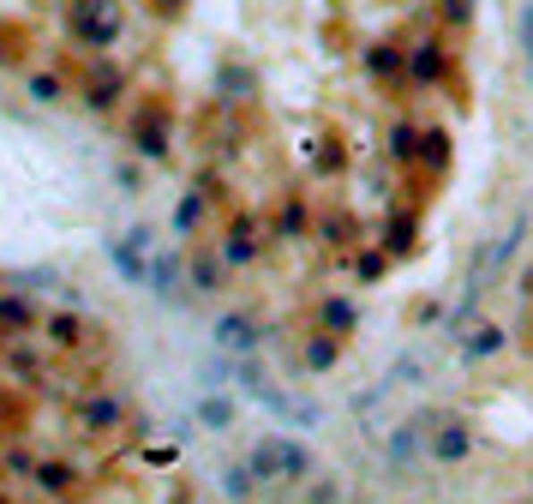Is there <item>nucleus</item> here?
I'll return each instance as SVG.
<instances>
[{
    "label": "nucleus",
    "instance_id": "nucleus-10",
    "mask_svg": "<svg viewBox=\"0 0 533 504\" xmlns=\"http://www.w3.org/2000/svg\"><path fill=\"white\" fill-rule=\"evenodd\" d=\"M324 324L330 330H354V301H330L324 306Z\"/></svg>",
    "mask_w": 533,
    "mask_h": 504
},
{
    "label": "nucleus",
    "instance_id": "nucleus-7",
    "mask_svg": "<svg viewBox=\"0 0 533 504\" xmlns=\"http://www.w3.org/2000/svg\"><path fill=\"white\" fill-rule=\"evenodd\" d=\"M252 259H258L252 235H246V228H234V235H228V246H222V264H252Z\"/></svg>",
    "mask_w": 533,
    "mask_h": 504
},
{
    "label": "nucleus",
    "instance_id": "nucleus-9",
    "mask_svg": "<svg viewBox=\"0 0 533 504\" xmlns=\"http://www.w3.org/2000/svg\"><path fill=\"white\" fill-rule=\"evenodd\" d=\"M497 348H503V337H497L492 324H479L474 337H468V361H479V355H497Z\"/></svg>",
    "mask_w": 533,
    "mask_h": 504
},
{
    "label": "nucleus",
    "instance_id": "nucleus-8",
    "mask_svg": "<svg viewBox=\"0 0 533 504\" xmlns=\"http://www.w3.org/2000/svg\"><path fill=\"white\" fill-rule=\"evenodd\" d=\"M414 73H419V79L444 73V42H419V48H414Z\"/></svg>",
    "mask_w": 533,
    "mask_h": 504
},
{
    "label": "nucleus",
    "instance_id": "nucleus-12",
    "mask_svg": "<svg viewBox=\"0 0 533 504\" xmlns=\"http://www.w3.org/2000/svg\"><path fill=\"white\" fill-rule=\"evenodd\" d=\"M521 42H528V73H533V0H528V13H521Z\"/></svg>",
    "mask_w": 533,
    "mask_h": 504
},
{
    "label": "nucleus",
    "instance_id": "nucleus-4",
    "mask_svg": "<svg viewBox=\"0 0 533 504\" xmlns=\"http://www.w3.org/2000/svg\"><path fill=\"white\" fill-rule=\"evenodd\" d=\"M216 348H228V355H252V348H258V324L222 319V324H216Z\"/></svg>",
    "mask_w": 533,
    "mask_h": 504
},
{
    "label": "nucleus",
    "instance_id": "nucleus-6",
    "mask_svg": "<svg viewBox=\"0 0 533 504\" xmlns=\"http://www.w3.org/2000/svg\"><path fill=\"white\" fill-rule=\"evenodd\" d=\"M120 414H126L120 397H90V403H84V421L90 426H120Z\"/></svg>",
    "mask_w": 533,
    "mask_h": 504
},
{
    "label": "nucleus",
    "instance_id": "nucleus-2",
    "mask_svg": "<svg viewBox=\"0 0 533 504\" xmlns=\"http://www.w3.org/2000/svg\"><path fill=\"white\" fill-rule=\"evenodd\" d=\"M474 450V432L455 421V414H444V421L432 426V439H426V457H437V463H461Z\"/></svg>",
    "mask_w": 533,
    "mask_h": 504
},
{
    "label": "nucleus",
    "instance_id": "nucleus-5",
    "mask_svg": "<svg viewBox=\"0 0 533 504\" xmlns=\"http://www.w3.org/2000/svg\"><path fill=\"white\" fill-rule=\"evenodd\" d=\"M336 361H342V343H336V337H312V348H306V366H312V372H330Z\"/></svg>",
    "mask_w": 533,
    "mask_h": 504
},
{
    "label": "nucleus",
    "instance_id": "nucleus-3",
    "mask_svg": "<svg viewBox=\"0 0 533 504\" xmlns=\"http://www.w3.org/2000/svg\"><path fill=\"white\" fill-rule=\"evenodd\" d=\"M384 457H390L395 468H414L419 457H426V439H419V426H395V432H384Z\"/></svg>",
    "mask_w": 533,
    "mask_h": 504
},
{
    "label": "nucleus",
    "instance_id": "nucleus-11",
    "mask_svg": "<svg viewBox=\"0 0 533 504\" xmlns=\"http://www.w3.org/2000/svg\"><path fill=\"white\" fill-rule=\"evenodd\" d=\"M228 492H234V499H252L258 474H252V468H228Z\"/></svg>",
    "mask_w": 533,
    "mask_h": 504
},
{
    "label": "nucleus",
    "instance_id": "nucleus-1",
    "mask_svg": "<svg viewBox=\"0 0 533 504\" xmlns=\"http://www.w3.org/2000/svg\"><path fill=\"white\" fill-rule=\"evenodd\" d=\"M246 468H252L258 481H300V474H306V450H300L294 439H258Z\"/></svg>",
    "mask_w": 533,
    "mask_h": 504
}]
</instances>
